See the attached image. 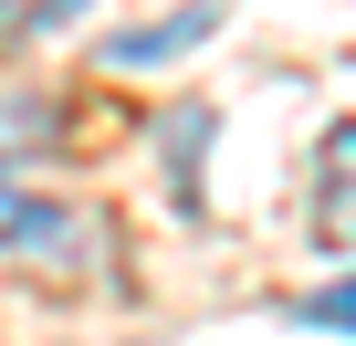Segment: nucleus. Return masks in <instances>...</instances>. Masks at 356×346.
I'll list each match as a JSON object with an SVG mask.
<instances>
[{"mask_svg":"<svg viewBox=\"0 0 356 346\" xmlns=\"http://www.w3.org/2000/svg\"><path fill=\"white\" fill-rule=\"evenodd\" d=\"M0 252H11L22 273H42V283H105L115 262V231H105V210H74V200H42L32 189V210H22V231L11 242H0Z\"/></svg>","mask_w":356,"mask_h":346,"instance_id":"nucleus-1","label":"nucleus"},{"mask_svg":"<svg viewBox=\"0 0 356 346\" xmlns=\"http://www.w3.org/2000/svg\"><path fill=\"white\" fill-rule=\"evenodd\" d=\"M314 242L335 262H356V116H335L314 147Z\"/></svg>","mask_w":356,"mask_h":346,"instance_id":"nucleus-2","label":"nucleus"},{"mask_svg":"<svg viewBox=\"0 0 356 346\" xmlns=\"http://www.w3.org/2000/svg\"><path fill=\"white\" fill-rule=\"evenodd\" d=\"M231 11H220V0H189V11H168V22H136V32H115L105 42V63L115 74H147V63H178V53H200L210 32H220Z\"/></svg>","mask_w":356,"mask_h":346,"instance_id":"nucleus-3","label":"nucleus"},{"mask_svg":"<svg viewBox=\"0 0 356 346\" xmlns=\"http://www.w3.org/2000/svg\"><path fill=\"white\" fill-rule=\"evenodd\" d=\"M200 147H210V105H178L168 116V189H178V210H200Z\"/></svg>","mask_w":356,"mask_h":346,"instance_id":"nucleus-4","label":"nucleus"},{"mask_svg":"<svg viewBox=\"0 0 356 346\" xmlns=\"http://www.w3.org/2000/svg\"><path fill=\"white\" fill-rule=\"evenodd\" d=\"M53 126H63V116H53L42 95H0V157H11V168H22L32 147H53Z\"/></svg>","mask_w":356,"mask_h":346,"instance_id":"nucleus-5","label":"nucleus"},{"mask_svg":"<svg viewBox=\"0 0 356 346\" xmlns=\"http://www.w3.org/2000/svg\"><path fill=\"white\" fill-rule=\"evenodd\" d=\"M293 325H325V336H356V273H346V283H325V294H304V304H293Z\"/></svg>","mask_w":356,"mask_h":346,"instance_id":"nucleus-6","label":"nucleus"},{"mask_svg":"<svg viewBox=\"0 0 356 346\" xmlns=\"http://www.w3.org/2000/svg\"><path fill=\"white\" fill-rule=\"evenodd\" d=\"M22 210H32V189H22V168H11V157H0V242H11V231H22Z\"/></svg>","mask_w":356,"mask_h":346,"instance_id":"nucleus-7","label":"nucleus"},{"mask_svg":"<svg viewBox=\"0 0 356 346\" xmlns=\"http://www.w3.org/2000/svg\"><path fill=\"white\" fill-rule=\"evenodd\" d=\"M74 11H84V0H42V11H22V32H63Z\"/></svg>","mask_w":356,"mask_h":346,"instance_id":"nucleus-8","label":"nucleus"},{"mask_svg":"<svg viewBox=\"0 0 356 346\" xmlns=\"http://www.w3.org/2000/svg\"><path fill=\"white\" fill-rule=\"evenodd\" d=\"M0 22H11V11H0Z\"/></svg>","mask_w":356,"mask_h":346,"instance_id":"nucleus-9","label":"nucleus"}]
</instances>
